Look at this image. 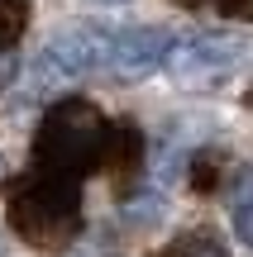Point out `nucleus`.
I'll return each mask as SVG.
<instances>
[{
  "label": "nucleus",
  "instance_id": "nucleus-1",
  "mask_svg": "<svg viewBox=\"0 0 253 257\" xmlns=\"http://www.w3.org/2000/svg\"><path fill=\"white\" fill-rule=\"evenodd\" d=\"M105 134L110 124L91 100H57L34 138V162L43 172H62L81 181L105 167Z\"/></svg>",
  "mask_w": 253,
  "mask_h": 257
},
{
  "label": "nucleus",
  "instance_id": "nucleus-2",
  "mask_svg": "<svg viewBox=\"0 0 253 257\" xmlns=\"http://www.w3.org/2000/svg\"><path fill=\"white\" fill-rule=\"evenodd\" d=\"M10 229L38 248L62 243L76 229V176L38 167L29 181H19L10 195Z\"/></svg>",
  "mask_w": 253,
  "mask_h": 257
},
{
  "label": "nucleus",
  "instance_id": "nucleus-3",
  "mask_svg": "<svg viewBox=\"0 0 253 257\" xmlns=\"http://www.w3.org/2000/svg\"><path fill=\"white\" fill-rule=\"evenodd\" d=\"M105 53H110V34L96 24L86 29H62L57 38H48L38 48L34 67H29V91L48 95V91H67L81 76H91L96 67H105Z\"/></svg>",
  "mask_w": 253,
  "mask_h": 257
},
{
  "label": "nucleus",
  "instance_id": "nucleus-4",
  "mask_svg": "<svg viewBox=\"0 0 253 257\" xmlns=\"http://www.w3.org/2000/svg\"><path fill=\"white\" fill-rule=\"evenodd\" d=\"M248 57V38L229 34V29H206V34H187L172 43L167 67L182 76V81H215V76L234 72Z\"/></svg>",
  "mask_w": 253,
  "mask_h": 257
},
{
  "label": "nucleus",
  "instance_id": "nucleus-5",
  "mask_svg": "<svg viewBox=\"0 0 253 257\" xmlns=\"http://www.w3.org/2000/svg\"><path fill=\"white\" fill-rule=\"evenodd\" d=\"M172 43H177V34H172V29H162V24L120 29V34H110L105 67H110L115 81H143V76H153L158 67H167Z\"/></svg>",
  "mask_w": 253,
  "mask_h": 257
},
{
  "label": "nucleus",
  "instance_id": "nucleus-6",
  "mask_svg": "<svg viewBox=\"0 0 253 257\" xmlns=\"http://www.w3.org/2000/svg\"><path fill=\"white\" fill-rule=\"evenodd\" d=\"M167 219V195L162 191H134L120 200V224L124 229H158V224Z\"/></svg>",
  "mask_w": 253,
  "mask_h": 257
},
{
  "label": "nucleus",
  "instance_id": "nucleus-7",
  "mask_svg": "<svg viewBox=\"0 0 253 257\" xmlns=\"http://www.w3.org/2000/svg\"><path fill=\"white\" fill-rule=\"evenodd\" d=\"M139 148H143V138H139V128H134L129 119L124 124H110V134H105V167H139Z\"/></svg>",
  "mask_w": 253,
  "mask_h": 257
},
{
  "label": "nucleus",
  "instance_id": "nucleus-8",
  "mask_svg": "<svg viewBox=\"0 0 253 257\" xmlns=\"http://www.w3.org/2000/svg\"><path fill=\"white\" fill-rule=\"evenodd\" d=\"M229 224H234V238L253 248V172L239 176V191H234V210H229Z\"/></svg>",
  "mask_w": 253,
  "mask_h": 257
},
{
  "label": "nucleus",
  "instance_id": "nucleus-9",
  "mask_svg": "<svg viewBox=\"0 0 253 257\" xmlns=\"http://www.w3.org/2000/svg\"><path fill=\"white\" fill-rule=\"evenodd\" d=\"M24 29H29V0H0V53H10L24 38Z\"/></svg>",
  "mask_w": 253,
  "mask_h": 257
},
{
  "label": "nucleus",
  "instance_id": "nucleus-10",
  "mask_svg": "<svg viewBox=\"0 0 253 257\" xmlns=\"http://www.w3.org/2000/svg\"><path fill=\"white\" fill-rule=\"evenodd\" d=\"M210 5H215L220 15H244V19L253 15V0H210Z\"/></svg>",
  "mask_w": 253,
  "mask_h": 257
},
{
  "label": "nucleus",
  "instance_id": "nucleus-11",
  "mask_svg": "<svg viewBox=\"0 0 253 257\" xmlns=\"http://www.w3.org/2000/svg\"><path fill=\"white\" fill-rule=\"evenodd\" d=\"M10 76H15V62H10V57H5V53H0V86H5V81H10Z\"/></svg>",
  "mask_w": 253,
  "mask_h": 257
},
{
  "label": "nucleus",
  "instance_id": "nucleus-12",
  "mask_svg": "<svg viewBox=\"0 0 253 257\" xmlns=\"http://www.w3.org/2000/svg\"><path fill=\"white\" fill-rule=\"evenodd\" d=\"M96 5H124V0H96Z\"/></svg>",
  "mask_w": 253,
  "mask_h": 257
},
{
  "label": "nucleus",
  "instance_id": "nucleus-13",
  "mask_svg": "<svg viewBox=\"0 0 253 257\" xmlns=\"http://www.w3.org/2000/svg\"><path fill=\"white\" fill-rule=\"evenodd\" d=\"M5 252H10V243H5V238H0V257H5Z\"/></svg>",
  "mask_w": 253,
  "mask_h": 257
},
{
  "label": "nucleus",
  "instance_id": "nucleus-14",
  "mask_svg": "<svg viewBox=\"0 0 253 257\" xmlns=\"http://www.w3.org/2000/svg\"><path fill=\"white\" fill-rule=\"evenodd\" d=\"M0 172H5V157H0Z\"/></svg>",
  "mask_w": 253,
  "mask_h": 257
}]
</instances>
